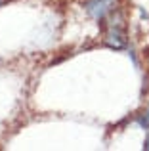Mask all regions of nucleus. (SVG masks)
<instances>
[{"label": "nucleus", "instance_id": "7ed1b4c3", "mask_svg": "<svg viewBox=\"0 0 149 151\" xmlns=\"http://www.w3.org/2000/svg\"><path fill=\"white\" fill-rule=\"evenodd\" d=\"M145 149H149V138H147V142H145V145H143Z\"/></svg>", "mask_w": 149, "mask_h": 151}, {"label": "nucleus", "instance_id": "f257e3e1", "mask_svg": "<svg viewBox=\"0 0 149 151\" xmlns=\"http://www.w3.org/2000/svg\"><path fill=\"white\" fill-rule=\"evenodd\" d=\"M115 2L117 0H90V2L86 4V10H88V14L92 15V17L101 19L105 14H107V10L113 8Z\"/></svg>", "mask_w": 149, "mask_h": 151}, {"label": "nucleus", "instance_id": "20e7f679", "mask_svg": "<svg viewBox=\"0 0 149 151\" xmlns=\"http://www.w3.org/2000/svg\"><path fill=\"white\" fill-rule=\"evenodd\" d=\"M145 119H147V121H149V111H147V117H145Z\"/></svg>", "mask_w": 149, "mask_h": 151}, {"label": "nucleus", "instance_id": "f03ea898", "mask_svg": "<svg viewBox=\"0 0 149 151\" xmlns=\"http://www.w3.org/2000/svg\"><path fill=\"white\" fill-rule=\"evenodd\" d=\"M107 44H111V46H115V48H120V46L124 44V38H122V35L119 33V31H115V33H109V37H107Z\"/></svg>", "mask_w": 149, "mask_h": 151}]
</instances>
